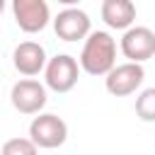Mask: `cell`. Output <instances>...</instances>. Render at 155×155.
Wrapping results in <instances>:
<instances>
[{
	"label": "cell",
	"mask_w": 155,
	"mask_h": 155,
	"mask_svg": "<svg viewBox=\"0 0 155 155\" xmlns=\"http://www.w3.org/2000/svg\"><path fill=\"white\" fill-rule=\"evenodd\" d=\"M102 19L111 29H131L136 22V5L131 0H104L102 2Z\"/></svg>",
	"instance_id": "obj_10"
},
{
	"label": "cell",
	"mask_w": 155,
	"mask_h": 155,
	"mask_svg": "<svg viewBox=\"0 0 155 155\" xmlns=\"http://www.w3.org/2000/svg\"><path fill=\"white\" fill-rule=\"evenodd\" d=\"M10 102H12V107H15L19 114H41V109H44L46 102H48L46 87H44L39 80H31V78L17 80V82L12 85Z\"/></svg>",
	"instance_id": "obj_6"
},
{
	"label": "cell",
	"mask_w": 155,
	"mask_h": 155,
	"mask_svg": "<svg viewBox=\"0 0 155 155\" xmlns=\"http://www.w3.org/2000/svg\"><path fill=\"white\" fill-rule=\"evenodd\" d=\"M53 31L61 41H80V39H87L90 31H92V22H90V15L80 7H65L56 15L53 19Z\"/></svg>",
	"instance_id": "obj_7"
},
{
	"label": "cell",
	"mask_w": 155,
	"mask_h": 155,
	"mask_svg": "<svg viewBox=\"0 0 155 155\" xmlns=\"http://www.w3.org/2000/svg\"><path fill=\"white\" fill-rule=\"evenodd\" d=\"M119 48L128 58V63L143 65L145 61H150L155 56V31L148 27H131L124 31Z\"/></svg>",
	"instance_id": "obj_4"
},
{
	"label": "cell",
	"mask_w": 155,
	"mask_h": 155,
	"mask_svg": "<svg viewBox=\"0 0 155 155\" xmlns=\"http://www.w3.org/2000/svg\"><path fill=\"white\" fill-rule=\"evenodd\" d=\"M2 10H5V2H2V0H0V12H2Z\"/></svg>",
	"instance_id": "obj_13"
},
{
	"label": "cell",
	"mask_w": 155,
	"mask_h": 155,
	"mask_svg": "<svg viewBox=\"0 0 155 155\" xmlns=\"http://www.w3.org/2000/svg\"><path fill=\"white\" fill-rule=\"evenodd\" d=\"M136 116L148 124L155 121V87H148L136 97Z\"/></svg>",
	"instance_id": "obj_11"
},
{
	"label": "cell",
	"mask_w": 155,
	"mask_h": 155,
	"mask_svg": "<svg viewBox=\"0 0 155 155\" xmlns=\"http://www.w3.org/2000/svg\"><path fill=\"white\" fill-rule=\"evenodd\" d=\"M68 138V124L58 114H39L29 124V140L36 148L53 150L61 148Z\"/></svg>",
	"instance_id": "obj_2"
},
{
	"label": "cell",
	"mask_w": 155,
	"mask_h": 155,
	"mask_svg": "<svg viewBox=\"0 0 155 155\" xmlns=\"http://www.w3.org/2000/svg\"><path fill=\"white\" fill-rule=\"evenodd\" d=\"M46 63H48L46 51H44V46L36 44V41H22V44H17L15 51H12V65H15V70H17L19 75H24V78L39 75V73L46 68Z\"/></svg>",
	"instance_id": "obj_9"
},
{
	"label": "cell",
	"mask_w": 155,
	"mask_h": 155,
	"mask_svg": "<svg viewBox=\"0 0 155 155\" xmlns=\"http://www.w3.org/2000/svg\"><path fill=\"white\" fill-rule=\"evenodd\" d=\"M12 15H15L17 27L27 34H36V31L46 29V24L51 19V10L44 0H15Z\"/></svg>",
	"instance_id": "obj_8"
},
{
	"label": "cell",
	"mask_w": 155,
	"mask_h": 155,
	"mask_svg": "<svg viewBox=\"0 0 155 155\" xmlns=\"http://www.w3.org/2000/svg\"><path fill=\"white\" fill-rule=\"evenodd\" d=\"M145 80V70L138 63H121L114 65L107 75H104V87L109 94L114 97H128L133 94Z\"/></svg>",
	"instance_id": "obj_5"
},
{
	"label": "cell",
	"mask_w": 155,
	"mask_h": 155,
	"mask_svg": "<svg viewBox=\"0 0 155 155\" xmlns=\"http://www.w3.org/2000/svg\"><path fill=\"white\" fill-rule=\"evenodd\" d=\"M44 75H46V87L58 92V94H65L70 92L75 85H78V78H80V65L73 56L68 53H58L53 58H48L46 68H44Z\"/></svg>",
	"instance_id": "obj_3"
},
{
	"label": "cell",
	"mask_w": 155,
	"mask_h": 155,
	"mask_svg": "<svg viewBox=\"0 0 155 155\" xmlns=\"http://www.w3.org/2000/svg\"><path fill=\"white\" fill-rule=\"evenodd\" d=\"M78 65L87 75H107L116 65V41H114V36L109 31H90V36L82 44Z\"/></svg>",
	"instance_id": "obj_1"
},
{
	"label": "cell",
	"mask_w": 155,
	"mask_h": 155,
	"mask_svg": "<svg viewBox=\"0 0 155 155\" xmlns=\"http://www.w3.org/2000/svg\"><path fill=\"white\" fill-rule=\"evenodd\" d=\"M0 155H39V148L29 138H10L2 143Z\"/></svg>",
	"instance_id": "obj_12"
}]
</instances>
